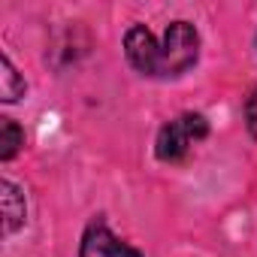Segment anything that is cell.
I'll return each instance as SVG.
<instances>
[{"label":"cell","mask_w":257,"mask_h":257,"mask_svg":"<svg viewBox=\"0 0 257 257\" xmlns=\"http://www.w3.org/2000/svg\"><path fill=\"white\" fill-rule=\"evenodd\" d=\"M79 257H143V254L127 242H121L103 221H94L82 236Z\"/></svg>","instance_id":"obj_3"},{"label":"cell","mask_w":257,"mask_h":257,"mask_svg":"<svg viewBox=\"0 0 257 257\" xmlns=\"http://www.w3.org/2000/svg\"><path fill=\"white\" fill-rule=\"evenodd\" d=\"M22 94H25V79L16 73L13 61L4 55V58H0V100L16 103Z\"/></svg>","instance_id":"obj_6"},{"label":"cell","mask_w":257,"mask_h":257,"mask_svg":"<svg viewBox=\"0 0 257 257\" xmlns=\"http://www.w3.org/2000/svg\"><path fill=\"white\" fill-rule=\"evenodd\" d=\"M206 134H209V124H206L203 115H194V112L179 115L176 121L161 127V134H158V158L176 164V161H182L191 152L194 143L206 140Z\"/></svg>","instance_id":"obj_2"},{"label":"cell","mask_w":257,"mask_h":257,"mask_svg":"<svg viewBox=\"0 0 257 257\" xmlns=\"http://www.w3.org/2000/svg\"><path fill=\"white\" fill-rule=\"evenodd\" d=\"M245 124H248V134L257 140V91L248 97V103H245Z\"/></svg>","instance_id":"obj_7"},{"label":"cell","mask_w":257,"mask_h":257,"mask_svg":"<svg viewBox=\"0 0 257 257\" xmlns=\"http://www.w3.org/2000/svg\"><path fill=\"white\" fill-rule=\"evenodd\" d=\"M124 52H127V61L143 76L167 79V76H182L197 64L200 37L188 22H173L161 40L146 25H134L124 34Z\"/></svg>","instance_id":"obj_1"},{"label":"cell","mask_w":257,"mask_h":257,"mask_svg":"<svg viewBox=\"0 0 257 257\" xmlns=\"http://www.w3.org/2000/svg\"><path fill=\"white\" fill-rule=\"evenodd\" d=\"M0 191H4V230H7V233H16V230L25 224V215H28L25 194H22L10 179L0 182Z\"/></svg>","instance_id":"obj_4"},{"label":"cell","mask_w":257,"mask_h":257,"mask_svg":"<svg viewBox=\"0 0 257 257\" xmlns=\"http://www.w3.org/2000/svg\"><path fill=\"white\" fill-rule=\"evenodd\" d=\"M25 146V131L13 118H0V161H13Z\"/></svg>","instance_id":"obj_5"}]
</instances>
